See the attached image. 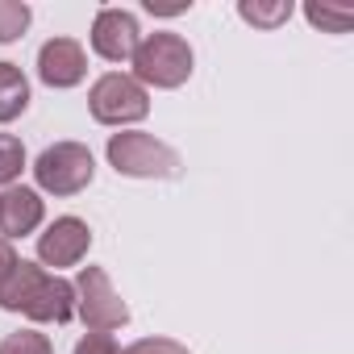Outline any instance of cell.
Listing matches in <instances>:
<instances>
[{
	"label": "cell",
	"mask_w": 354,
	"mask_h": 354,
	"mask_svg": "<svg viewBox=\"0 0 354 354\" xmlns=\"http://www.w3.org/2000/svg\"><path fill=\"white\" fill-rule=\"evenodd\" d=\"M75 317L92 333H113V329L129 325V304L117 296L104 267H84L80 271V279H75Z\"/></svg>",
	"instance_id": "obj_5"
},
{
	"label": "cell",
	"mask_w": 354,
	"mask_h": 354,
	"mask_svg": "<svg viewBox=\"0 0 354 354\" xmlns=\"http://www.w3.org/2000/svg\"><path fill=\"white\" fill-rule=\"evenodd\" d=\"M0 354H55V346L38 329H17V333H9L0 342Z\"/></svg>",
	"instance_id": "obj_15"
},
{
	"label": "cell",
	"mask_w": 354,
	"mask_h": 354,
	"mask_svg": "<svg viewBox=\"0 0 354 354\" xmlns=\"http://www.w3.org/2000/svg\"><path fill=\"white\" fill-rule=\"evenodd\" d=\"M133 80L146 88H162V92H171V88H180V84H188V75H192V63H196V55H192V46L180 38V34H146L142 42H138V50H133Z\"/></svg>",
	"instance_id": "obj_2"
},
{
	"label": "cell",
	"mask_w": 354,
	"mask_h": 354,
	"mask_svg": "<svg viewBox=\"0 0 354 354\" xmlns=\"http://www.w3.org/2000/svg\"><path fill=\"white\" fill-rule=\"evenodd\" d=\"M26 109H30V80H26V71L17 63L0 59V125L17 121Z\"/></svg>",
	"instance_id": "obj_11"
},
{
	"label": "cell",
	"mask_w": 354,
	"mask_h": 354,
	"mask_svg": "<svg viewBox=\"0 0 354 354\" xmlns=\"http://www.w3.org/2000/svg\"><path fill=\"white\" fill-rule=\"evenodd\" d=\"M292 13H296L292 0H271V5H263V0H254V5H250V0H242V5H238V17L246 26H254V30H279Z\"/></svg>",
	"instance_id": "obj_12"
},
{
	"label": "cell",
	"mask_w": 354,
	"mask_h": 354,
	"mask_svg": "<svg viewBox=\"0 0 354 354\" xmlns=\"http://www.w3.org/2000/svg\"><path fill=\"white\" fill-rule=\"evenodd\" d=\"M88 38L104 63H129L138 42H142V30H138V17L129 9H100Z\"/></svg>",
	"instance_id": "obj_8"
},
{
	"label": "cell",
	"mask_w": 354,
	"mask_h": 354,
	"mask_svg": "<svg viewBox=\"0 0 354 354\" xmlns=\"http://www.w3.org/2000/svg\"><path fill=\"white\" fill-rule=\"evenodd\" d=\"M92 175H96V158H92V150L84 142H55L34 162V180L50 196H75V192H84L92 184Z\"/></svg>",
	"instance_id": "obj_4"
},
{
	"label": "cell",
	"mask_w": 354,
	"mask_h": 354,
	"mask_svg": "<svg viewBox=\"0 0 354 354\" xmlns=\"http://www.w3.org/2000/svg\"><path fill=\"white\" fill-rule=\"evenodd\" d=\"M304 17L317 30H329V34H350V26H354V13L350 9H329V5H308Z\"/></svg>",
	"instance_id": "obj_16"
},
{
	"label": "cell",
	"mask_w": 354,
	"mask_h": 354,
	"mask_svg": "<svg viewBox=\"0 0 354 354\" xmlns=\"http://www.w3.org/2000/svg\"><path fill=\"white\" fill-rule=\"evenodd\" d=\"M92 250V230L80 217H55L46 234H38V263L42 267H75Z\"/></svg>",
	"instance_id": "obj_7"
},
{
	"label": "cell",
	"mask_w": 354,
	"mask_h": 354,
	"mask_svg": "<svg viewBox=\"0 0 354 354\" xmlns=\"http://www.w3.org/2000/svg\"><path fill=\"white\" fill-rule=\"evenodd\" d=\"M21 171H26V146H21V138L0 133V188H13Z\"/></svg>",
	"instance_id": "obj_14"
},
{
	"label": "cell",
	"mask_w": 354,
	"mask_h": 354,
	"mask_svg": "<svg viewBox=\"0 0 354 354\" xmlns=\"http://www.w3.org/2000/svg\"><path fill=\"white\" fill-rule=\"evenodd\" d=\"M13 267H17V250H13V242L0 238V283L13 275Z\"/></svg>",
	"instance_id": "obj_19"
},
{
	"label": "cell",
	"mask_w": 354,
	"mask_h": 354,
	"mask_svg": "<svg viewBox=\"0 0 354 354\" xmlns=\"http://www.w3.org/2000/svg\"><path fill=\"white\" fill-rule=\"evenodd\" d=\"M121 354H192L184 342H175V337H142L133 346H125Z\"/></svg>",
	"instance_id": "obj_17"
},
{
	"label": "cell",
	"mask_w": 354,
	"mask_h": 354,
	"mask_svg": "<svg viewBox=\"0 0 354 354\" xmlns=\"http://www.w3.org/2000/svg\"><path fill=\"white\" fill-rule=\"evenodd\" d=\"M84 75H88V55H84V46L75 38H50L38 50V80L46 88L67 92V88L84 84Z\"/></svg>",
	"instance_id": "obj_9"
},
{
	"label": "cell",
	"mask_w": 354,
	"mask_h": 354,
	"mask_svg": "<svg viewBox=\"0 0 354 354\" xmlns=\"http://www.w3.org/2000/svg\"><path fill=\"white\" fill-rule=\"evenodd\" d=\"M88 109H92V121L121 129V125H133V121H142V117L150 113V96H146V88H142L133 75L109 71V75H100V80L92 84Z\"/></svg>",
	"instance_id": "obj_6"
},
{
	"label": "cell",
	"mask_w": 354,
	"mask_h": 354,
	"mask_svg": "<svg viewBox=\"0 0 354 354\" xmlns=\"http://www.w3.org/2000/svg\"><path fill=\"white\" fill-rule=\"evenodd\" d=\"M104 154H109V167L117 175H129V180H175L184 167L167 142H158L154 133H138V129L113 133Z\"/></svg>",
	"instance_id": "obj_3"
},
{
	"label": "cell",
	"mask_w": 354,
	"mask_h": 354,
	"mask_svg": "<svg viewBox=\"0 0 354 354\" xmlns=\"http://www.w3.org/2000/svg\"><path fill=\"white\" fill-rule=\"evenodd\" d=\"M34 21V9L26 0H0V42H17Z\"/></svg>",
	"instance_id": "obj_13"
},
{
	"label": "cell",
	"mask_w": 354,
	"mask_h": 354,
	"mask_svg": "<svg viewBox=\"0 0 354 354\" xmlns=\"http://www.w3.org/2000/svg\"><path fill=\"white\" fill-rule=\"evenodd\" d=\"M0 308L26 313L30 321H42V325H67L75 317V283L46 271L42 263L17 259L13 275L0 283Z\"/></svg>",
	"instance_id": "obj_1"
},
{
	"label": "cell",
	"mask_w": 354,
	"mask_h": 354,
	"mask_svg": "<svg viewBox=\"0 0 354 354\" xmlns=\"http://www.w3.org/2000/svg\"><path fill=\"white\" fill-rule=\"evenodd\" d=\"M46 217V201L26 188V184H13L0 192V238L13 242V238H30Z\"/></svg>",
	"instance_id": "obj_10"
},
{
	"label": "cell",
	"mask_w": 354,
	"mask_h": 354,
	"mask_svg": "<svg viewBox=\"0 0 354 354\" xmlns=\"http://www.w3.org/2000/svg\"><path fill=\"white\" fill-rule=\"evenodd\" d=\"M75 354H121V346L113 333H88V337H80Z\"/></svg>",
	"instance_id": "obj_18"
}]
</instances>
